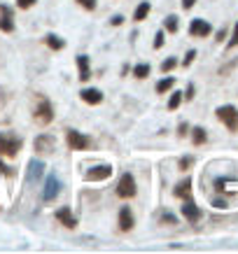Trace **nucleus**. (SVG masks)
<instances>
[{
    "mask_svg": "<svg viewBox=\"0 0 238 254\" xmlns=\"http://www.w3.org/2000/svg\"><path fill=\"white\" fill-rule=\"evenodd\" d=\"M194 2H196V0H182V7L189 9V7H194Z\"/></svg>",
    "mask_w": 238,
    "mask_h": 254,
    "instance_id": "obj_34",
    "label": "nucleus"
},
{
    "mask_svg": "<svg viewBox=\"0 0 238 254\" xmlns=\"http://www.w3.org/2000/svg\"><path fill=\"white\" fill-rule=\"evenodd\" d=\"M33 147H35V152H38V154H49V152H54L56 140H54V135H47V133H42V135H38V138H35Z\"/></svg>",
    "mask_w": 238,
    "mask_h": 254,
    "instance_id": "obj_6",
    "label": "nucleus"
},
{
    "mask_svg": "<svg viewBox=\"0 0 238 254\" xmlns=\"http://www.w3.org/2000/svg\"><path fill=\"white\" fill-rule=\"evenodd\" d=\"M112 175V166H96V168L86 170L84 173V180L86 182H100V180H108V177Z\"/></svg>",
    "mask_w": 238,
    "mask_h": 254,
    "instance_id": "obj_7",
    "label": "nucleus"
},
{
    "mask_svg": "<svg viewBox=\"0 0 238 254\" xmlns=\"http://www.w3.org/2000/svg\"><path fill=\"white\" fill-rule=\"evenodd\" d=\"M77 68H79V79L86 82V79L91 77V68H89V56L79 54L77 56Z\"/></svg>",
    "mask_w": 238,
    "mask_h": 254,
    "instance_id": "obj_15",
    "label": "nucleus"
},
{
    "mask_svg": "<svg viewBox=\"0 0 238 254\" xmlns=\"http://www.w3.org/2000/svg\"><path fill=\"white\" fill-rule=\"evenodd\" d=\"M180 103H182V93L175 91L173 96H170V100H168V110H177L180 108Z\"/></svg>",
    "mask_w": 238,
    "mask_h": 254,
    "instance_id": "obj_23",
    "label": "nucleus"
},
{
    "mask_svg": "<svg viewBox=\"0 0 238 254\" xmlns=\"http://www.w3.org/2000/svg\"><path fill=\"white\" fill-rule=\"evenodd\" d=\"M0 12H2V16H0V31H2V33H12V31H14V21H12V9L5 7V5H0Z\"/></svg>",
    "mask_w": 238,
    "mask_h": 254,
    "instance_id": "obj_12",
    "label": "nucleus"
},
{
    "mask_svg": "<svg viewBox=\"0 0 238 254\" xmlns=\"http://www.w3.org/2000/svg\"><path fill=\"white\" fill-rule=\"evenodd\" d=\"M21 149V138H16L14 133H0V154L7 156V159H14Z\"/></svg>",
    "mask_w": 238,
    "mask_h": 254,
    "instance_id": "obj_1",
    "label": "nucleus"
},
{
    "mask_svg": "<svg viewBox=\"0 0 238 254\" xmlns=\"http://www.w3.org/2000/svg\"><path fill=\"white\" fill-rule=\"evenodd\" d=\"M66 142H68V147L75 149V152H82V149H89V147H91V138L84 135V133H79V131H68Z\"/></svg>",
    "mask_w": 238,
    "mask_h": 254,
    "instance_id": "obj_5",
    "label": "nucleus"
},
{
    "mask_svg": "<svg viewBox=\"0 0 238 254\" xmlns=\"http://www.w3.org/2000/svg\"><path fill=\"white\" fill-rule=\"evenodd\" d=\"M133 224H136L133 212L129 210V205H124V208L119 210V231H131V229H133Z\"/></svg>",
    "mask_w": 238,
    "mask_h": 254,
    "instance_id": "obj_10",
    "label": "nucleus"
},
{
    "mask_svg": "<svg viewBox=\"0 0 238 254\" xmlns=\"http://www.w3.org/2000/svg\"><path fill=\"white\" fill-rule=\"evenodd\" d=\"M210 23L203 21V19H194L192 23H189V33H192L194 38H208L210 35Z\"/></svg>",
    "mask_w": 238,
    "mask_h": 254,
    "instance_id": "obj_9",
    "label": "nucleus"
},
{
    "mask_svg": "<svg viewBox=\"0 0 238 254\" xmlns=\"http://www.w3.org/2000/svg\"><path fill=\"white\" fill-rule=\"evenodd\" d=\"M173 193H175L177 198H189V196H192V180H184V182H180V185L173 189Z\"/></svg>",
    "mask_w": 238,
    "mask_h": 254,
    "instance_id": "obj_16",
    "label": "nucleus"
},
{
    "mask_svg": "<svg viewBox=\"0 0 238 254\" xmlns=\"http://www.w3.org/2000/svg\"><path fill=\"white\" fill-rule=\"evenodd\" d=\"M33 117H35V122H38L40 126H47V124H52V119H54V108H52V103H49L47 98H40V105L35 108Z\"/></svg>",
    "mask_w": 238,
    "mask_h": 254,
    "instance_id": "obj_3",
    "label": "nucleus"
},
{
    "mask_svg": "<svg viewBox=\"0 0 238 254\" xmlns=\"http://www.w3.org/2000/svg\"><path fill=\"white\" fill-rule=\"evenodd\" d=\"M182 98H187V100H192V98H194V86H192V84H189V89H187V93H184Z\"/></svg>",
    "mask_w": 238,
    "mask_h": 254,
    "instance_id": "obj_32",
    "label": "nucleus"
},
{
    "mask_svg": "<svg viewBox=\"0 0 238 254\" xmlns=\"http://www.w3.org/2000/svg\"><path fill=\"white\" fill-rule=\"evenodd\" d=\"M231 47H238V23H236V28H234V35H231V40H229V49Z\"/></svg>",
    "mask_w": 238,
    "mask_h": 254,
    "instance_id": "obj_29",
    "label": "nucleus"
},
{
    "mask_svg": "<svg viewBox=\"0 0 238 254\" xmlns=\"http://www.w3.org/2000/svg\"><path fill=\"white\" fill-rule=\"evenodd\" d=\"M175 65H177V61L173 59V56H170V59H166V61L161 63V72H170V70L175 68Z\"/></svg>",
    "mask_w": 238,
    "mask_h": 254,
    "instance_id": "obj_25",
    "label": "nucleus"
},
{
    "mask_svg": "<svg viewBox=\"0 0 238 254\" xmlns=\"http://www.w3.org/2000/svg\"><path fill=\"white\" fill-rule=\"evenodd\" d=\"M35 5V0H16V7H21V9H28Z\"/></svg>",
    "mask_w": 238,
    "mask_h": 254,
    "instance_id": "obj_28",
    "label": "nucleus"
},
{
    "mask_svg": "<svg viewBox=\"0 0 238 254\" xmlns=\"http://www.w3.org/2000/svg\"><path fill=\"white\" fill-rule=\"evenodd\" d=\"M59 191H61V182L54 175H49L47 177V187H45V200H54L59 196Z\"/></svg>",
    "mask_w": 238,
    "mask_h": 254,
    "instance_id": "obj_11",
    "label": "nucleus"
},
{
    "mask_svg": "<svg viewBox=\"0 0 238 254\" xmlns=\"http://www.w3.org/2000/svg\"><path fill=\"white\" fill-rule=\"evenodd\" d=\"M150 9H152V5H150V2H140L138 7H136V12H133V19H136V21H143V19H147Z\"/></svg>",
    "mask_w": 238,
    "mask_h": 254,
    "instance_id": "obj_17",
    "label": "nucleus"
},
{
    "mask_svg": "<svg viewBox=\"0 0 238 254\" xmlns=\"http://www.w3.org/2000/svg\"><path fill=\"white\" fill-rule=\"evenodd\" d=\"M77 2H79L84 9H91V12L96 9V0H77Z\"/></svg>",
    "mask_w": 238,
    "mask_h": 254,
    "instance_id": "obj_26",
    "label": "nucleus"
},
{
    "mask_svg": "<svg viewBox=\"0 0 238 254\" xmlns=\"http://www.w3.org/2000/svg\"><path fill=\"white\" fill-rule=\"evenodd\" d=\"M136 180H133V175L131 173H124L122 177H119V185H117V196L119 198H133L136 196Z\"/></svg>",
    "mask_w": 238,
    "mask_h": 254,
    "instance_id": "obj_4",
    "label": "nucleus"
},
{
    "mask_svg": "<svg viewBox=\"0 0 238 254\" xmlns=\"http://www.w3.org/2000/svg\"><path fill=\"white\" fill-rule=\"evenodd\" d=\"M133 75L138 79H145L147 75H150V65H147V63H138V65L133 68Z\"/></svg>",
    "mask_w": 238,
    "mask_h": 254,
    "instance_id": "obj_22",
    "label": "nucleus"
},
{
    "mask_svg": "<svg viewBox=\"0 0 238 254\" xmlns=\"http://www.w3.org/2000/svg\"><path fill=\"white\" fill-rule=\"evenodd\" d=\"M182 215H184V219H187V222L194 224V222H199V219H201V210H199V205H196L192 198H184Z\"/></svg>",
    "mask_w": 238,
    "mask_h": 254,
    "instance_id": "obj_8",
    "label": "nucleus"
},
{
    "mask_svg": "<svg viewBox=\"0 0 238 254\" xmlns=\"http://www.w3.org/2000/svg\"><path fill=\"white\" fill-rule=\"evenodd\" d=\"M28 180H38L40 175H42V168H45V166H42V161H31V166H28Z\"/></svg>",
    "mask_w": 238,
    "mask_h": 254,
    "instance_id": "obj_20",
    "label": "nucleus"
},
{
    "mask_svg": "<svg viewBox=\"0 0 238 254\" xmlns=\"http://www.w3.org/2000/svg\"><path fill=\"white\" fill-rule=\"evenodd\" d=\"M184 133H187V124H180V131H177V135H180V138H184Z\"/></svg>",
    "mask_w": 238,
    "mask_h": 254,
    "instance_id": "obj_35",
    "label": "nucleus"
},
{
    "mask_svg": "<svg viewBox=\"0 0 238 254\" xmlns=\"http://www.w3.org/2000/svg\"><path fill=\"white\" fill-rule=\"evenodd\" d=\"M161 222H163V224H166V222H168V224H175V217H173V215H163Z\"/></svg>",
    "mask_w": 238,
    "mask_h": 254,
    "instance_id": "obj_33",
    "label": "nucleus"
},
{
    "mask_svg": "<svg viewBox=\"0 0 238 254\" xmlns=\"http://www.w3.org/2000/svg\"><path fill=\"white\" fill-rule=\"evenodd\" d=\"M56 219L66 226V229H75L77 226V219L73 217V212H70V208H61V210H56Z\"/></svg>",
    "mask_w": 238,
    "mask_h": 254,
    "instance_id": "obj_13",
    "label": "nucleus"
},
{
    "mask_svg": "<svg viewBox=\"0 0 238 254\" xmlns=\"http://www.w3.org/2000/svg\"><path fill=\"white\" fill-rule=\"evenodd\" d=\"M166 31H168V33H175L177 31V16L175 14H170L168 19H166Z\"/></svg>",
    "mask_w": 238,
    "mask_h": 254,
    "instance_id": "obj_24",
    "label": "nucleus"
},
{
    "mask_svg": "<svg viewBox=\"0 0 238 254\" xmlns=\"http://www.w3.org/2000/svg\"><path fill=\"white\" fill-rule=\"evenodd\" d=\"M194 59H196V52H194V49H192V52H187V56H184L182 65H184V68H187V65H192V61H194Z\"/></svg>",
    "mask_w": 238,
    "mask_h": 254,
    "instance_id": "obj_27",
    "label": "nucleus"
},
{
    "mask_svg": "<svg viewBox=\"0 0 238 254\" xmlns=\"http://www.w3.org/2000/svg\"><path fill=\"white\" fill-rule=\"evenodd\" d=\"M45 42H47V45H49V47H52V49H56V52L66 47V42H63V40L59 38V35H47V38H45Z\"/></svg>",
    "mask_w": 238,
    "mask_h": 254,
    "instance_id": "obj_21",
    "label": "nucleus"
},
{
    "mask_svg": "<svg viewBox=\"0 0 238 254\" xmlns=\"http://www.w3.org/2000/svg\"><path fill=\"white\" fill-rule=\"evenodd\" d=\"M79 96H82V100L89 103V105H98L100 100H103V93H100L98 89H82Z\"/></svg>",
    "mask_w": 238,
    "mask_h": 254,
    "instance_id": "obj_14",
    "label": "nucleus"
},
{
    "mask_svg": "<svg viewBox=\"0 0 238 254\" xmlns=\"http://www.w3.org/2000/svg\"><path fill=\"white\" fill-rule=\"evenodd\" d=\"M192 161H194L192 156H184L182 161H180V168H182V170H187V168H189V166H192Z\"/></svg>",
    "mask_w": 238,
    "mask_h": 254,
    "instance_id": "obj_30",
    "label": "nucleus"
},
{
    "mask_svg": "<svg viewBox=\"0 0 238 254\" xmlns=\"http://www.w3.org/2000/svg\"><path fill=\"white\" fill-rule=\"evenodd\" d=\"M213 205H215V208H227V203H224V200H215Z\"/></svg>",
    "mask_w": 238,
    "mask_h": 254,
    "instance_id": "obj_37",
    "label": "nucleus"
},
{
    "mask_svg": "<svg viewBox=\"0 0 238 254\" xmlns=\"http://www.w3.org/2000/svg\"><path fill=\"white\" fill-rule=\"evenodd\" d=\"M161 45H163V33L159 31V33H157V35H154V47L159 49V47H161Z\"/></svg>",
    "mask_w": 238,
    "mask_h": 254,
    "instance_id": "obj_31",
    "label": "nucleus"
},
{
    "mask_svg": "<svg viewBox=\"0 0 238 254\" xmlns=\"http://www.w3.org/2000/svg\"><path fill=\"white\" fill-rule=\"evenodd\" d=\"M122 21H124V16H115V19H112V26H119Z\"/></svg>",
    "mask_w": 238,
    "mask_h": 254,
    "instance_id": "obj_36",
    "label": "nucleus"
},
{
    "mask_svg": "<svg viewBox=\"0 0 238 254\" xmlns=\"http://www.w3.org/2000/svg\"><path fill=\"white\" fill-rule=\"evenodd\" d=\"M173 84H175V79H173V77H163V79H159V82H157V93H166V91H170V89H173Z\"/></svg>",
    "mask_w": 238,
    "mask_h": 254,
    "instance_id": "obj_18",
    "label": "nucleus"
},
{
    "mask_svg": "<svg viewBox=\"0 0 238 254\" xmlns=\"http://www.w3.org/2000/svg\"><path fill=\"white\" fill-rule=\"evenodd\" d=\"M192 140H194V145H203L208 140V133H206V128H201V126H196L192 131Z\"/></svg>",
    "mask_w": 238,
    "mask_h": 254,
    "instance_id": "obj_19",
    "label": "nucleus"
},
{
    "mask_svg": "<svg viewBox=\"0 0 238 254\" xmlns=\"http://www.w3.org/2000/svg\"><path fill=\"white\" fill-rule=\"evenodd\" d=\"M217 119L229 128V131L236 133L238 131V110L234 105H222V108H217Z\"/></svg>",
    "mask_w": 238,
    "mask_h": 254,
    "instance_id": "obj_2",
    "label": "nucleus"
}]
</instances>
